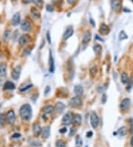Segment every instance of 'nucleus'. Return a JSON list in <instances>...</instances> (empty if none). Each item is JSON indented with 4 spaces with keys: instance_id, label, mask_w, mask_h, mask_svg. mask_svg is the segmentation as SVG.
I'll list each match as a JSON object with an SVG mask.
<instances>
[{
    "instance_id": "f257e3e1",
    "label": "nucleus",
    "mask_w": 133,
    "mask_h": 147,
    "mask_svg": "<svg viewBox=\"0 0 133 147\" xmlns=\"http://www.w3.org/2000/svg\"><path fill=\"white\" fill-rule=\"evenodd\" d=\"M32 107L28 103L22 105L19 109V114L23 120H29L32 117Z\"/></svg>"
},
{
    "instance_id": "f03ea898",
    "label": "nucleus",
    "mask_w": 133,
    "mask_h": 147,
    "mask_svg": "<svg viewBox=\"0 0 133 147\" xmlns=\"http://www.w3.org/2000/svg\"><path fill=\"white\" fill-rule=\"evenodd\" d=\"M90 123L93 129H96L99 124V117L95 111H92L90 114Z\"/></svg>"
},
{
    "instance_id": "7ed1b4c3",
    "label": "nucleus",
    "mask_w": 133,
    "mask_h": 147,
    "mask_svg": "<svg viewBox=\"0 0 133 147\" xmlns=\"http://www.w3.org/2000/svg\"><path fill=\"white\" fill-rule=\"evenodd\" d=\"M82 99L80 97H72V99H70V102H69V105L70 106L72 107V108H77V107H79L80 106H82Z\"/></svg>"
},
{
    "instance_id": "20e7f679",
    "label": "nucleus",
    "mask_w": 133,
    "mask_h": 147,
    "mask_svg": "<svg viewBox=\"0 0 133 147\" xmlns=\"http://www.w3.org/2000/svg\"><path fill=\"white\" fill-rule=\"evenodd\" d=\"M6 121L8 122L9 124H13L16 121V114L15 112L13 110H10L8 111V113L5 115Z\"/></svg>"
},
{
    "instance_id": "39448f33",
    "label": "nucleus",
    "mask_w": 133,
    "mask_h": 147,
    "mask_svg": "<svg viewBox=\"0 0 133 147\" xmlns=\"http://www.w3.org/2000/svg\"><path fill=\"white\" fill-rule=\"evenodd\" d=\"M72 122V116L70 113H67L62 118V124L64 126H70Z\"/></svg>"
},
{
    "instance_id": "423d86ee",
    "label": "nucleus",
    "mask_w": 133,
    "mask_h": 147,
    "mask_svg": "<svg viewBox=\"0 0 133 147\" xmlns=\"http://www.w3.org/2000/svg\"><path fill=\"white\" fill-rule=\"evenodd\" d=\"M21 71V67L20 65H17L16 67H15L13 68V70L12 71V74H11L12 78L13 80H17L19 78V77H20Z\"/></svg>"
},
{
    "instance_id": "0eeeda50",
    "label": "nucleus",
    "mask_w": 133,
    "mask_h": 147,
    "mask_svg": "<svg viewBox=\"0 0 133 147\" xmlns=\"http://www.w3.org/2000/svg\"><path fill=\"white\" fill-rule=\"evenodd\" d=\"M49 71L51 73H53L55 71V62H54V59H53L52 54V51H50V56H49Z\"/></svg>"
},
{
    "instance_id": "6e6552de",
    "label": "nucleus",
    "mask_w": 133,
    "mask_h": 147,
    "mask_svg": "<svg viewBox=\"0 0 133 147\" xmlns=\"http://www.w3.org/2000/svg\"><path fill=\"white\" fill-rule=\"evenodd\" d=\"M74 34V29L72 26L68 27L66 31H64V34H63V39L64 40H67L70 37H71Z\"/></svg>"
},
{
    "instance_id": "1a4fd4ad",
    "label": "nucleus",
    "mask_w": 133,
    "mask_h": 147,
    "mask_svg": "<svg viewBox=\"0 0 133 147\" xmlns=\"http://www.w3.org/2000/svg\"><path fill=\"white\" fill-rule=\"evenodd\" d=\"M130 105H131V101H130V99L129 98H125L123 99L121 104H120V108L121 110L124 111V110H127L129 107H130Z\"/></svg>"
},
{
    "instance_id": "9d476101",
    "label": "nucleus",
    "mask_w": 133,
    "mask_h": 147,
    "mask_svg": "<svg viewBox=\"0 0 133 147\" xmlns=\"http://www.w3.org/2000/svg\"><path fill=\"white\" fill-rule=\"evenodd\" d=\"M30 41V36L28 34H23L22 36H21V37L19 39V43L20 45L24 46L26 44H28Z\"/></svg>"
},
{
    "instance_id": "9b49d317",
    "label": "nucleus",
    "mask_w": 133,
    "mask_h": 147,
    "mask_svg": "<svg viewBox=\"0 0 133 147\" xmlns=\"http://www.w3.org/2000/svg\"><path fill=\"white\" fill-rule=\"evenodd\" d=\"M21 29L24 31V32H28V31H30L31 29V23L27 21V20H24L21 24Z\"/></svg>"
},
{
    "instance_id": "f8f14e48",
    "label": "nucleus",
    "mask_w": 133,
    "mask_h": 147,
    "mask_svg": "<svg viewBox=\"0 0 133 147\" xmlns=\"http://www.w3.org/2000/svg\"><path fill=\"white\" fill-rule=\"evenodd\" d=\"M11 22H12V24L13 26H18L20 22H21V15L19 13H16L13 17H12V19H11Z\"/></svg>"
},
{
    "instance_id": "ddd939ff",
    "label": "nucleus",
    "mask_w": 133,
    "mask_h": 147,
    "mask_svg": "<svg viewBox=\"0 0 133 147\" xmlns=\"http://www.w3.org/2000/svg\"><path fill=\"white\" fill-rule=\"evenodd\" d=\"M121 0H112L111 1V8L112 10L115 12H117L121 8Z\"/></svg>"
},
{
    "instance_id": "4468645a",
    "label": "nucleus",
    "mask_w": 133,
    "mask_h": 147,
    "mask_svg": "<svg viewBox=\"0 0 133 147\" xmlns=\"http://www.w3.org/2000/svg\"><path fill=\"white\" fill-rule=\"evenodd\" d=\"M99 32L103 35H106L110 33V28L106 25V24L102 23L100 26V28H99Z\"/></svg>"
},
{
    "instance_id": "2eb2a0df",
    "label": "nucleus",
    "mask_w": 133,
    "mask_h": 147,
    "mask_svg": "<svg viewBox=\"0 0 133 147\" xmlns=\"http://www.w3.org/2000/svg\"><path fill=\"white\" fill-rule=\"evenodd\" d=\"M82 118L81 114H76L72 117V122L75 125L80 126L82 123Z\"/></svg>"
},
{
    "instance_id": "dca6fc26",
    "label": "nucleus",
    "mask_w": 133,
    "mask_h": 147,
    "mask_svg": "<svg viewBox=\"0 0 133 147\" xmlns=\"http://www.w3.org/2000/svg\"><path fill=\"white\" fill-rule=\"evenodd\" d=\"M54 108H55V110L59 114H61V113H62L64 111V109H65V105L63 103H61V102H59V103H57L56 104V106H55Z\"/></svg>"
},
{
    "instance_id": "f3484780",
    "label": "nucleus",
    "mask_w": 133,
    "mask_h": 147,
    "mask_svg": "<svg viewBox=\"0 0 133 147\" xmlns=\"http://www.w3.org/2000/svg\"><path fill=\"white\" fill-rule=\"evenodd\" d=\"M74 92L78 97H81L84 93V88L82 86L77 85L74 87Z\"/></svg>"
},
{
    "instance_id": "a211bd4d",
    "label": "nucleus",
    "mask_w": 133,
    "mask_h": 147,
    "mask_svg": "<svg viewBox=\"0 0 133 147\" xmlns=\"http://www.w3.org/2000/svg\"><path fill=\"white\" fill-rule=\"evenodd\" d=\"M41 136L44 139H47L49 136H50V127L48 126H45L42 129H41Z\"/></svg>"
},
{
    "instance_id": "6ab92c4d",
    "label": "nucleus",
    "mask_w": 133,
    "mask_h": 147,
    "mask_svg": "<svg viewBox=\"0 0 133 147\" xmlns=\"http://www.w3.org/2000/svg\"><path fill=\"white\" fill-rule=\"evenodd\" d=\"M16 88V86L13 83L10 81H7L4 84V89L5 90H14Z\"/></svg>"
},
{
    "instance_id": "aec40b11",
    "label": "nucleus",
    "mask_w": 133,
    "mask_h": 147,
    "mask_svg": "<svg viewBox=\"0 0 133 147\" xmlns=\"http://www.w3.org/2000/svg\"><path fill=\"white\" fill-rule=\"evenodd\" d=\"M33 133L36 136H39L40 135V133L41 132V126L39 123L36 122V123L33 125Z\"/></svg>"
},
{
    "instance_id": "412c9836",
    "label": "nucleus",
    "mask_w": 133,
    "mask_h": 147,
    "mask_svg": "<svg viewBox=\"0 0 133 147\" xmlns=\"http://www.w3.org/2000/svg\"><path fill=\"white\" fill-rule=\"evenodd\" d=\"M7 73V66L4 63L0 64V77H3L6 75Z\"/></svg>"
},
{
    "instance_id": "4be33fe9",
    "label": "nucleus",
    "mask_w": 133,
    "mask_h": 147,
    "mask_svg": "<svg viewBox=\"0 0 133 147\" xmlns=\"http://www.w3.org/2000/svg\"><path fill=\"white\" fill-rule=\"evenodd\" d=\"M31 16H32L34 19H39L40 16H41L39 11L36 8H32V9L31 10Z\"/></svg>"
},
{
    "instance_id": "5701e85b",
    "label": "nucleus",
    "mask_w": 133,
    "mask_h": 147,
    "mask_svg": "<svg viewBox=\"0 0 133 147\" xmlns=\"http://www.w3.org/2000/svg\"><path fill=\"white\" fill-rule=\"evenodd\" d=\"M54 110H55V108L52 105H47L43 108V111L44 114H50Z\"/></svg>"
},
{
    "instance_id": "b1692460",
    "label": "nucleus",
    "mask_w": 133,
    "mask_h": 147,
    "mask_svg": "<svg viewBox=\"0 0 133 147\" xmlns=\"http://www.w3.org/2000/svg\"><path fill=\"white\" fill-rule=\"evenodd\" d=\"M91 39V34L89 31L85 32V34H84L83 37V39H82V43L83 44H87Z\"/></svg>"
},
{
    "instance_id": "393cba45",
    "label": "nucleus",
    "mask_w": 133,
    "mask_h": 147,
    "mask_svg": "<svg viewBox=\"0 0 133 147\" xmlns=\"http://www.w3.org/2000/svg\"><path fill=\"white\" fill-rule=\"evenodd\" d=\"M93 50H94V52L96 55H100L101 51H102V47L100 45L96 44L93 47Z\"/></svg>"
},
{
    "instance_id": "a878e982",
    "label": "nucleus",
    "mask_w": 133,
    "mask_h": 147,
    "mask_svg": "<svg viewBox=\"0 0 133 147\" xmlns=\"http://www.w3.org/2000/svg\"><path fill=\"white\" fill-rule=\"evenodd\" d=\"M121 83L123 84H126V83H128V81H129V77H128L126 73L123 72L121 74Z\"/></svg>"
},
{
    "instance_id": "bb28decb",
    "label": "nucleus",
    "mask_w": 133,
    "mask_h": 147,
    "mask_svg": "<svg viewBox=\"0 0 133 147\" xmlns=\"http://www.w3.org/2000/svg\"><path fill=\"white\" fill-rule=\"evenodd\" d=\"M118 135H119L120 136H122V137L125 136L126 134V127H124V126L121 127V128L118 129Z\"/></svg>"
},
{
    "instance_id": "cd10ccee",
    "label": "nucleus",
    "mask_w": 133,
    "mask_h": 147,
    "mask_svg": "<svg viewBox=\"0 0 133 147\" xmlns=\"http://www.w3.org/2000/svg\"><path fill=\"white\" fill-rule=\"evenodd\" d=\"M97 73V67L96 66H93L92 68H90V75L92 77H94Z\"/></svg>"
},
{
    "instance_id": "c85d7f7f",
    "label": "nucleus",
    "mask_w": 133,
    "mask_h": 147,
    "mask_svg": "<svg viewBox=\"0 0 133 147\" xmlns=\"http://www.w3.org/2000/svg\"><path fill=\"white\" fill-rule=\"evenodd\" d=\"M31 2L39 8H41L43 6V0H31Z\"/></svg>"
},
{
    "instance_id": "c756f323",
    "label": "nucleus",
    "mask_w": 133,
    "mask_h": 147,
    "mask_svg": "<svg viewBox=\"0 0 133 147\" xmlns=\"http://www.w3.org/2000/svg\"><path fill=\"white\" fill-rule=\"evenodd\" d=\"M128 39L127 34L123 31H121L119 33V39L120 40H124V39Z\"/></svg>"
},
{
    "instance_id": "7c9ffc66",
    "label": "nucleus",
    "mask_w": 133,
    "mask_h": 147,
    "mask_svg": "<svg viewBox=\"0 0 133 147\" xmlns=\"http://www.w3.org/2000/svg\"><path fill=\"white\" fill-rule=\"evenodd\" d=\"M6 121L5 116L3 114H0V126H3Z\"/></svg>"
},
{
    "instance_id": "2f4dec72",
    "label": "nucleus",
    "mask_w": 133,
    "mask_h": 147,
    "mask_svg": "<svg viewBox=\"0 0 133 147\" xmlns=\"http://www.w3.org/2000/svg\"><path fill=\"white\" fill-rule=\"evenodd\" d=\"M128 86H127V90L128 91H129L130 90V88H132V86H133V77L130 79V80H129V81H128Z\"/></svg>"
},
{
    "instance_id": "473e14b6",
    "label": "nucleus",
    "mask_w": 133,
    "mask_h": 147,
    "mask_svg": "<svg viewBox=\"0 0 133 147\" xmlns=\"http://www.w3.org/2000/svg\"><path fill=\"white\" fill-rule=\"evenodd\" d=\"M56 147H66L64 142L62 141V140H58V141L56 142Z\"/></svg>"
},
{
    "instance_id": "72a5a7b5",
    "label": "nucleus",
    "mask_w": 133,
    "mask_h": 147,
    "mask_svg": "<svg viewBox=\"0 0 133 147\" xmlns=\"http://www.w3.org/2000/svg\"><path fill=\"white\" fill-rule=\"evenodd\" d=\"M129 120V131L131 133H133V119L130 118Z\"/></svg>"
},
{
    "instance_id": "f704fd0d",
    "label": "nucleus",
    "mask_w": 133,
    "mask_h": 147,
    "mask_svg": "<svg viewBox=\"0 0 133 147\" xmlns=\"http://www.w3.org/2000/svg\"><path fill=\"white\" fill-rule=\"evenodd\" d=\"M33 87V84H29V85H28L26 87H24V88H21V92H24V91H27L28 89H30L31 88H32Z\"/></svg>"
},
{
    "instance_id": "c9c22d12",
    "label": "nucleus",
    "mask_w": 133,
    "mask_h": 147,
    "mask_svg": "<svg viewBox=\"0 0 133 147\" xmlns=\"http://www.w3.org/2000/svg\"><path fill=\"white\" fill-rule=\"evenodd\" d=\"M75 133H76V129L74 128V127H72V128L70 129V132L69 136H70V137H72V136L75 135Z\"/></svg>"
},
{
    "instance_id": "e433bc0d",
    "label": "nucleus",
    "mask_w": 133,
    "mask_h": 147,
    "mask_svg": "<svg viewBox=\"0 0 133 147\" xmlns=\"http://www.w3.org/2000/svg\"><path fill=\"white\" fill-rule=\"evenodd\" d=\"M54 3L57 5V6H60L62 5L63 3V0H54Z\"/></svg>"
},
{
    "instance_id": "4c0bfd02",
    "label": "nucleus",
    "mask_w": 133,
    "mask_h": 147,
    "mask_svg": "<svg viewBox=\"0 0 133 147\" xmlns=\"http://www.w3.org/2000/svg\"><path fill=\"white\" fill-rule=\"evenodd\" d=\"M47 11H49V12H52V11H53V8L50 5H47Z\"/></svg>"
},
{
    "instance_id": "58836bf2",
    "label": "nucleus",
    "mask_w": 133,
    "mask_h": 147,
    "mask_svg": "<svg viewBox=\"0 0 133 147\" xmlns=\"http://www.w3.org/2000/svg\"><path fill=\"white\" fill-rule=\"evenodd\" d=\"M47 39L49 44H50L51 43V39H50V34L49 31H47Z\"/></svg>"
},
{
    "instance_id": "ea45409f",
    "label": "nucleus",
    "mask_w": 133,
    "mask_h": 147,
    "mask_svg": "<svg viewBox=\"0 0 133 147\" xmlns=\"http://www.w3.org/2000/svg\"><path fill=\"white\" fill-rule=\"evenodd\" d=\"M67 129L66 127H64V128H62L59 130V132L61 133V134H64V133L67 132Z\"/></svg>"
},
{
    "instance_id": "a19ab883",
    "label": "nucleus",
    "mask_w": 133,
    "mask_h": 147,
    "mask_svg": "<svg viewBox=\"0 0 133 147\" xmlns=\"http://www.w3.org/2000/svg\"><path fill=\"white\" fill-rule=\"evenodd\" d=\"M92 135H93V132H92V131H89V132L87 133V137H88V138L92 137Z\"/></svg>"
},
{
    "instance_id": "79ce46f5",
    "label": "nucleus",
    "mask_w": 133,
    "mask_h": 147,
    "mask_svg": "<svg viewBox=\"0 0 133 147\" xmlns=\"http://www.w3.org/2000/svg\"><path fill=\"white\" fill-rule=\"evenodd\" d=\"M21 137V135L19 133H15L12 135V138H19Z\"/></svg>"
},
{
    "instance_id": "37998d69",
    "label": "nucleus",
    "mask_w": 133,
    "mask_h": 147,
    "mask_svg": "<svg viewBox=\"0 0 133 147\" xmlns=\"http://www.w3.org/2000/svg\"><path fill=\"white\" fill-rule=\"evenodd\" d=\"M90 24L92 26V27H95V21L92 19V18H90Z\"/></svg>"
},
{
    "instance_id": "c03bdc74",
    "label": "nucleus",
    "mask_w": 133,
    "mask_h": 147,
    "mask_svg": "<svg viewBox=\"0 0 133 147\" xmlns=\"http://www.w3.org/2000/svg\"><path fill=\"white\" fill-rule=\"evenodd\" d=\"M106 101V94H103V97H102V103L104 104Z\"/></svg>"
},
{
    "instance_id": "a18cd8bd",
    "label": "nucleus",
    "mask_w": 133,
    "mask_h": 147,
    "mask_svg": "<svg viewBox=\"0 0 133 147\" xmlns=\"http://www.w3.org/2000/svg\"><path fill=\"white\" fill-rule=\"evenodd\" d=\"M50 86H47V87H46V88H45V92H44L45 95H47V93L50 91Z\"/></svg>"
},
{
    "instance_id": "49530a36",
    "label": "nucleus",
    "mask_w": 133,
    "mask_h": 147,
    "mask_svg": "<svg viewBox=\"0 0 133 147\" xmlns=\"http://www.w3.org/2000/svg\"><path fill=\"white\" fill-rule=\"evenodd\" d=\"M67 2L69 3V4H73V3H75L77 0H67Z\"/></svg>"
},
{
    "instance_id": "de8ad7c7",
    "label": "nucleus",
    "mask_w": 133,
    "mask_h": 147,
    "mask_svg": "<svg viewBox=\"0 0 133 147\" xmlns=\"http://www.w3.org/2000/svg\"><path fill=\"white\" fill-rule=\"evenodd\" d=\"M22 2H23V3H26V4H28V3H30L31 2V0H22Z\"/></svg>"
},
{
    "instance_id": "09e8293b",
    "label": "nucleus",
    "mask_w": 133,
    "mask_h": 147,
    "mask_svg": "<svg viewBox=\"0 0 133 147\" xmlns=\"http://www.w3.org/2000/svg\"><path fill=\"white\" fill-rule=\"evenodd\" d=\"M95 39H98V40H100L101 42H103V40L102 39H100L99 36H98V35H95Z\"/></svg>"
},
{
    "instance_id": "8fccbe9b",
    "label": "nucleus",
    "mask_w": 133,
    "mask_h": 147,
    "mask_svg": "<svg viewBox=\"0 0 133 147\" xmlns=\"http://www.w3.org/2000/svg\"><path fill=\"white\" fill-rule=\"evenodd\" d=\"M130 144H131V146L133 147V136L131 137V139H130Z\"/></svg>"
},
{
    "instance_id": "3c124183",
    "label": "nucleus",
    "mask_w": 133,
    "mask_h": 147,
    "mask_svg": "<svg viewBox=\"0 0 133 147\" xmlns=\"http://www.w3.org/2000/svg\"><path fill=\"white\" fill-rule=\"evenodd\" d=\"M123 11H124V12H130V11H129V10H128V9H126V8L123 9Z\"/></svg>"
},
{
    "instance_id": "603ef678",
    "label": "nucleus",
    "mask_w": 133,
    "mask_h": 147,
    "mask_svg": "<svg viewBox=\"0 0 133 147\" xmlns=\"http://www.w3.org/2000/svg\"><path fill=\"white\" fill-rule=\"evenodd\" d=\"M0 45H1V42H0Z\"/></svg>"
},
{
    "instance_id": "864d4df0",
    "label": "nucleus",
    "mask_w": 133,
    "mask_h": 147,
    "mask_svg": "<svg viewBox=\"0 0 133 147\" xmlns=\"http://www.w3.org/2000/svg\"><path fill=\"white\" fill-rule=\"evenodd\" d=\"M132 2H133V0H132Z\"/></svg>"
},
{
    "instance_id": "5fc2aeb1",
    "label": "nucleus",
    "mask_w": 133,
    "mask_h": 147,
    "mask_svg": "<svg viewBox=\"0 0 133 147\" xmlns=\"http://www.w3.org/2000/svg\"><path fill=\"white\" fill-rule=\"evenodd\" d=\"M0 1H2V0H0Z\"/></svg>"
}]
</instances>
